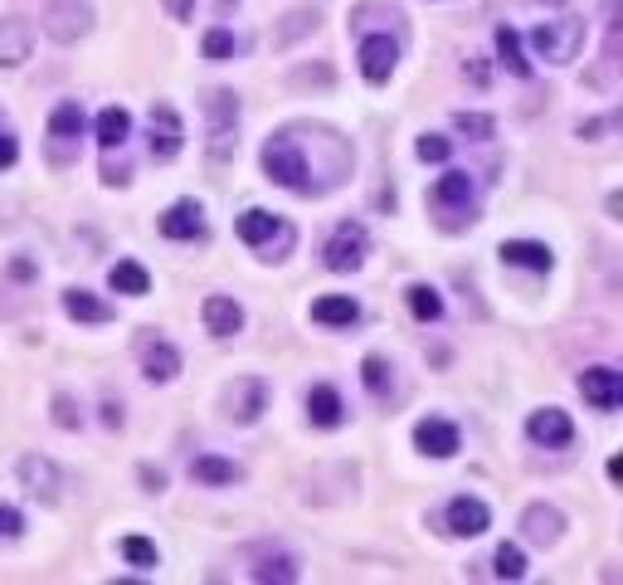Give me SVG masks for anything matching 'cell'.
<instances>
[{
  "instance_id": "obj_1",
  "label": "cell",
  "mask_w": 623,
  "mask_h": 585,
  "mask_svg": "<svg viewBox=\"0 0 623 585\" xmlns=\"http://www.w3.org/2000/svg\"><path fill=\"white\" fill-rule=\"evenodd\" d=\"M341 142L332 127H283L278 137L263 142V171L268 181H278L283 191L298 195H326L351 176V162H316V152H326Z\"/></svg>"
},
{
  "instance_id": "obj_2",
  "label": "cell",
  "mask_w": 623,
  "mask_h": 585,
  "mask_svg": "<svg viewBox=\"0 0 623 585\" xmlns=\"http://www.w3.org/2000/svg\"><path fill=\"white\" fill-rule=\"evenodd\" d=\"M429 205H434L438 229L458 235V229H468L478 219V186H473L468 171H444L429 191Z\"/></svg>"
},
{
  "instance_id": "obj_3",
  "label": "cell",
  "mask_w": 623,
  "mask_h": 585,
  "mask_svg": "<svg viewBox=\"0 0 623 585\" xmlns=\"http://www.w3.org/2000/svg\"><path fill=\"white\" fill-rule=\"evenodd\" d=\"M235 229L249 249H259V259H288V249L298 244V229L268 211H243Z\"/></svg>"
},
{
  "instance_id": "obj_4",
  "label": "cell",
  "mask_w": 623,
  "mask_h": 585,
  "mask_svg": "<svg viewBox=\"0 0 623 585\" xmlns=\"http://www.w3.org/2000/svg\"><path fill=\"white\" fill-rule=\"evenodd\" d=\"M205 113H210V156L215 162H235L239 152V93L215 89L205 98Z\"/></svg>"
},
{
  "instance_id": "obj_5",
  "label": "cell",
  "mask_w": 623,
  "mask_h": 585,
  "mask_svg": "<svg viewBox=\"0 0 623 585\" xmlns=\"http://www.w3.org/2000/svg\"><path fill=\"white\" fill-rule=\"evenodd\" d=\"M580 44H584V20H546L531 34L536 59H546V64H570L580 54Z\"/></svg>"
},
{
  "instance_id": "obj_6",
  "label": "cell",
  "mask_w": 623,
  "mask_h": 585,
  "mask_svg": "<svg viewBox=\"0 0 623 585\" xmlns=\"http://www.w3.org/2000/svg\"><path fill=\"white\" fill-rule=\"evenodd\" d=\"M365 249H371L365 225H356V219H341V225L332 229V239H326V268H332V274H351V268L365 264Z\"/></svg>"
},
{
  "instance_id": "obj_7",
  "label": "cell",
  "mask_w": 623,
  "mask_h": 585,
  "mask_svg": "<svg viewBox=\"0 0 623 585\" xmlns=\"http://www.w3.org/2000/svg\"><path fill=\"white\" fill-rule=\"evenodd\" d=\"M146 146H152L156 162H170V156L186 146V127H180V113L170 103L152 107V117H146Z\"/></svg>"
},
{
  "instance_id": "obj_8",
  "label": "cell",
  "mask_w": 623,
  "mask_h": 585,
  "mask_svg": "<svg viewBox=\"0 0 623 585\" xmlns=\"http://www.w3.org/2000/svg\"><path fill=\"white\" fill-rule=\"evenodd\" d=\"M356 59H361L365 83H390V73L399 64V40L395 34H361Z\"/></svg>"
},
{
  "instance_id": "obj_9",
  "label": "cell",
  "mask_w": 623,
  "mask_h": 585,
  "mask_svg": "<svg viewBox=\"0 0 623 585\" xmlns=\"http://www.w3.org/2000/svg\"><path fill=\"white\" fill-rule=\"evenodd\" d=\"M263 410H268V381L263 376H243V381H235L225 390V414L235 424H253Z\"/></svg>"
},
{
  "instance_id": "obj_10",
  "label": "cell",
  "mask_w": 623,
  "mask_h": 585,
  "mask_svg": "<svg viewBox=\"0 0 623 585\" xmlns=\"http://www.w3.org/2000/svg\"><path fill=\"white\" fill-rule=\"evenodd\" d=\"M93 30V10L89 6H73V0H54V6L44 10V34L59 44H73L83 40V34Z\"/></svg>"
},
{
  "instance_id": "obj_11",
  "label": "cell",
  "mask_w": 623,
  "mask_h": 585,
  "mask_svg": "<svg viewBox=\"0 0 623 585\" xmlns=\"http://www.w3.org/2000/svg\"><path fill=\"white\" fill-rule=\"evenodd\" d=\"M137 357H142V376H146V381H156V386H166V381H176V376H180V351L170 347L166 337L146 332L137 341Z\"/></svg>"
},
{
  "instance_id": "obj_12",
  "label": "cell",
  "mask_w": 623,
  "mask_h": 585,
  "mask_svg": "<svg viewBox=\"0 0 623 585\" xmlns=\"http://www.w3.org/2000/svg\"><path fill=\"white\" fill-rule=\"evenodd\" d=\"M79 137H83V107H79V103H59L54 117H49V142H54V162H59V166L73 162V152H79Z\"/></svg>"
},
{
  "instance_id": "obj_13",
  "label": "cell",
  "mask_w": 623,
  "mask_h": 585,
  "mask_svg": "<svg viewBox=\"0 0 623 585\" xmlns=\"http://www.w3.org/2000/svg\"><path fill=\"white\" fill-rule=\"evenodd\" d=\"M580 396L590 400L594 410L614 414V410H619V400H623V376L614 371V366H590V371L580 376Z\"/></svg>"
},
{
  "instance_id": "obj_14",
  "label": "cell",
  "mask_w": 623,
  "mask_h": 585,
  "mask_svg": "<svg viewBox=\"0 0 623 585\" xmlns=\"http://www.w3.org/2000/svg\"><path fill=\"white\" fill-rule=\"evenodd\" d=\"M527 434H531L541 449H570V439H575V424H570L565 410L546 406V410H536L531 420H527Z\"/></svg>"
},
{
  "instance_id": "obj_15",
  "label": "cell",
  "mask_w": 623,
  "mask_h": 585,
  "mask_svg": "<svg viewBox=\"0 0 623 585\" xmlns=\"http://www.w3.org/2000/svg\"><path fill=\"white\" fill-rule=\"evenodd\" d=\"M444 522L454 536H482L487 527H492V512H487L482 497H454L444 512Z\"/></svg>"
},
{
  "instance_id": "obj_16",
  "label": "cell",
  "mask_w": 623,
  "mask_h": 585,
  "mask_svg": "<svg viewBox=\"0 0 623 585\" xmlns=\"http://www.w3.org/2000/svg\"><path fill=\"white\" fill-rule=\"evenodd\" d=\"M414 444L429 459H454L463 439H458V424H448V420H419L414 424Z\"/></svg>"
},
{
  "instance_id": "obj_17",
  "label": "cell",
  "mask_w": 623,
  "mask_h": 585,
  "mask_svg": "<svg viewBox=\"0 0 623 585\" xmlns=\"http://www.w3.org/2000/svg\"><path fill=\"white\" fill-rule=\"evenodd\" d=\"M30 49H34L30 20H24V16H6V20H0V69L24 64V59H30Z\"/></svg>"
},
{
  "instance_id": "obj_18",
  "label": "cell",
  "mask_w": 623,
  "mask_h": 585,
  "mask_svg": "<svg viewBox=\"0 0 623 585\" xmlns=\"http://www.w3.org/2000/svg\"><path fill=\"white\" fill-rule=\"evenodd\" d=\"M20 483L30 488L34 497L54 503V497H59V469H54V459H44V454H24V459H20Z\"/></svg>"
},
{
  "instance_id": "obj_19",
  "label": "cell",
  "mask_w": 623,
  "mask_h": 585,
  "mask_svg": "<svg viewBox=\"0 0 623 585\" xmlns=\"http://www.w3.org/2000/svg\"><path fill=\"white\" fill-rule=\"evenodd\" d=\"M162 235L166 239H205V211L195 201H176L162 215Z\"/></svg>"
},
{
  "instance_id": "obj_20",
  "label": "cell",
  "mask_w": 623,
  "mask_h": 585,
  "mask_svg": "<svg viewBox=\"0 0 623 585\" xmlns=\"http://www.w3.org/2000/svg\"><path fill=\"white\" fill-rule=\"evenodd\" d=\"M521 527H527V536L536 546H555L560 532H565V512L560 507H546V503H531L527 517H521Z\"/></svg>"
},
{
  "instance_id": "obj_21",
  "label": "cell",
  "mask_w": 623,
  "mask_h": 585,
  "mask_svg": "<svg viewBox=\"0 0 623 585\" xmlns=\"http://www.w3.org/2000/svg\"><path fill=\"white\" fill-rule=\"evenodd\" d=\"M502 264H511V268H531V274H551L555 254L546 249V244H536V239H507V244H502Z\"/></svg>"
},
{
  "instance_id": "obj_22",
  "label": "cell",
  "mask_w": 623,
  "mask_h": 585,
  "mask_svg": "<svg viewBox=\"0 0 623 585\" xmlns=\"http://www.w3.org/2000/svg\"><path fill=\"white\" fill-rule=\"evenodd\" d=\"M308 420L316 430H336L341 420H346V406H341V396L332 386H312L308 390Z\"/></svg>"
},
{
  "instance_id": "obj_23",
  "label": "cell",
  "mask_w": 623,
  "mask_h": 585,
  "mask_svg": "<svg viewBox=\"0 0 623 585\" xmlns=\"http://www.w3.org/2000/svg\"><path fill=\"white\" fill-rule=\"evenodd\" d=\"M205 327H210V337H235L243 327V308L235 298H205Z\"/></svg>"
},
{
  "instance_id": "obj_24",
  "label": "cell",
  "mask_w": 623,
  "mask_h": 585,
  "mask_svg": "<svg viewBox=\"0 0 623 585\" xmlns=\"http://www.w3.org/2000/svg\"><path fill=\"white\" fill-rule=\"evenodd\" d=\"M127 137H132L127 107H103V113H97V146H103V152H122Z\"/></svg>"
},
{
  "instance_id": "obj_25",
  "label": "cell",
  "mask_w": 623,
  "mask_h": 585,
  "mask_svg": "<svg viewBox=\"0 0 623 585\" xmlns=\"http://www.w3.org/2000/svg\"><path fill=\"white\" fill-rule=\"evenodd\" d=\"M190 479L195 483H210V488H225V483H239L243 469H239V463H229V459H219V454H200L190 463Z\"/></svg>"
},
{
  "instance_id": "obj_26",
  "label": "cell",
  "mask_w": 623,
  "mask_h": 585,
  "mask_svg": "<svg viewBox=\"0 0 623 585\" xmlns=\"http://www.w3.org/2000/svg\"><path fill=\"white\" fill-rule=\"evenodd\" d=\"M64 312L73 317V322H113V308H107V302H97L89 288H69L64 292Z\"/></svg>"
},
{
  "instance_id": "obj_27",
  "label": "cell",
  "mask_w": 623,
  "mask_h": 585,
  "mask_svg": "<svg viewBox=\"0 0 623 585\" xmlns=\"http://www.w3.org/2000/svg\"><path fill=\"white\" fill-rule=\"evenodd\" d=\"M497 59H502L507 73H517V79H531V59L521 54V34L511 30V24H502V30H497Z\"/></svg>"
},
{
  "instance_id": "obj_28",
  "label": "cell",
  "mask_w": 623,
  "mask_h": 585,
  "mask_svg": "<svg viewBox=\"0 0 623 585\" xmlns=\"http://www.w3.org/2000/svg\"><path fill=\"white\" fill-rule=\"evenodd\" d=\"M107 284H113V292H127V298H142V292H152V278H146V268H142V264H132V259L113 264Z\"/></svg>"
},
{
  "instance_id": "obj_29",
  "label": "cell",
  "mask_w": 623,
  "mask_h": 585,
  "mask_svg": "<svg viewBox=\"0 0 623 585\" xmlns=\"http://www.w3.org/2000/svg\"><path fill=\"white\" fill-rule=\"evenodd\" d=\"M361 381H365V390H371L375 400H390V390H395V366H390L385 357H365L361 361Z\"/></svg>"
},
{
  "instance_id": "obj_30",
  "label": "cell",
  "mask_w": 623,
  "mask_h": 585,
  "mask_svg": "<svg viewBox=\"0 0 623 585\" xmlns=\"http://www.w3.org/2000/svg\"><path fill=\"white\" fill-rule=\"evenodd\" d=\"M312 317H316L322 327H351V322L361 317V308H356L351 298H316V302H312Z\"/></svg>"
},
{
  "instance_id": "obj_31",
  "label": "cell",
  "mask_w": 623,
  "mask_h": 585,
  "mask_svg": "<svg viewBox=\"0 0 623 585\" xmlns=\"http://www.w3.org/2000/svg\"><path fill=\"white\" fill-rule=\"evenodd\" d=\"M409 312L419 317V322H438V317H444V298H438L429 284H414L409 288Z\"/></svg>"
},
{
  "instance_id": "obj_32",
  "label": "cell",
  "mask_w": 623,
  "mask_h": 585,
  "mask_svg": "<svg viewBox=\"0 0 623 585\" xmlns=\"http://www.w3.org/2000/svg\"><path fill=\"white\" fill-rule=\"evenodd\" d=\"M492 571H497L502 581H521V576H527V556H521V546H497Z\"/></svg>"
},
{
  "instance_id": "obj_33",
  "label": "cell",
  "mask_w": 623,
  "mask_h": 585,
  "mask_svg": "<svg viewBox=\"0 0 623 585\" xmlns=\"http://www.w3.org/2000/svg\"><path fill=\"white\" fill-rule=\"evenodd\" d=\"M454 127L463 132V137H473V142H492L497 122H492V117H482V113H458V117H454Z\"/></svg>"
},
{
  "instance_id": "obj_34",
  "label": "cell",
  "mask_w": 623,
  "mask_h": 585,
  "mask_svg": "<svg viewBox=\"0 0 623 585\" xmlns=\"http://www.w3.org/2000/svg\"><path fill=\"white\" fill-rule=\"evenodd\" d=\"M253 581H278V585H292L298 581V566H292V556H268L259 571H253Z\"/></svg>"
},
{
  "instance_id": "obj_35",
  "label": "cell",
  "mask_w": 623,
  "mask_h": 585,
  "mask_svg": "<svg viewBox=\"0 0 623 585\" xmlns=\"http://www.w3.org/2000/svg\"><path fill=\"white\" fill-rule=\"evenodd\" d=\"M122 556H127L132 566H156V561H162V556H156V546L146 542V536H122Z\"/></svg>"
},
{
  "instance_id": "obj_36",
  "label": "cell",
  "mask_w": 623,
  "mask_h": 585,
  "mask_svg": "<svg viewBox=\"0 0 623 585\" xmlns=\"http://www.w3.org/2000/svg\"><path fill=\"white\" fill-rule=\"evenodd\" d=\"M414 152H419V162H448V156H454V142L448 137H419V146H414Z\"/></svg>"
},
{
  "instance_id": "obj_37",
  "label": "cell",
  "mask_w": 623,
  "mask_h": 585,
  "mask_svg": "<svg viewBox=\"0 0 623 585\" xmlns=\"http://www.w3.org/2000/svg\"><path fill=\"white\" fill-rule=\"evenodd\" d=\"M235 49H239V40L229 30H210V34H205V59H229Z\"/></svg>"
},
{
  "instance_id": "obj_38",
  "label": "cell",
  "mask_w": 623,
  "mask_h": 585,
  "mask_svg": "<svg viewBox=\"0 0 623 585\" xmlns=\"http://www.w3.org/2000/svg\"><path fill=\"white\" fill-rule=\"evenodd\" d=\"M54 424H64V430H79L83 424V410L73 406V396H54Z\"/></svg>"
},
{
  "instance_id": "obj_39",
  "label": "cell",
  "mask_w": 623,
  "mask_h": 585,
  "mask_svg": "<svg viewBox=\"0 0 623 585\" xmlns=\"http://www.w3.org/2000/svg\"><path fill=\"white\" fill-rule=\"evenodd\" d=\"M15 162H20V142H15V132L0 127V171H10Z\"/></svg>"
},
{
  "instance_id": "obj_40",
  "label": "cell",
  "mask_w": 623,
  "mask_h": 585,
  "mask_svg": "<svg viewBox=\"0 0 623 585\" xmlns=\"http://www.w3.org/2000/svg\"><path fill=\"white\" fill-rule=\"evenodd\" d=\"M20 532H24V517H20L15 507H6V503H0V536H6V542H15Z\"/></svg>"
},
{
  "instance_id": "obj_41",
  "label": "cell",
  "mask_w": 623,
  "mask_h": 585,
  "mask_svg": "<svg viewBox=\"0 0 623 585\" xmlns=\"http://www.w3.org/2000/svg\"><path fill=\"white\" fill-rule=\"evenodd\" d=\"M103 424L107 430H122V400H103Z\"/></svg>"
},
{
  "instance_id": "obj_42",
  "label": "cell",
  "mask_w": 623,
  "mask_h": 585,
  "mask_svg": "<svg viewBox=\"0 0 623 585\" xmlns=\"http://www.w3.org/2000/svg\"><path fill=\"white\" fill-rule=\"evenodd\" d=\"M162 6L170 10V20H190L195 16V0H162Z\"/></svg>"
},
{
  "instance_id": "obj_43",
  "label": "cell",
  "mask_w": 623,
  "mask_h": 585,
  "mask_svg": "<svg viewBox=\"0 0 623 585\" xmlns=\"http://www.w3.org/2000/svg\"><path fill=\"white\" fill-rule=\"evenodd\" d=\"M142 483L152 488V493H162V488H166V473H162V469H142Z\"/></svg>"
},
{
  "instance_id": "obj_44",
  "label": "cell",
  "mask_w": 623,
  "mask_h": 585,
  "mask_svg": "<svg viewBox=\"0 0 623 585\" xmlns=\"http://www.w3.org/2000/svg\"><path fill=\"white\" fill-rule=\"evenodd\" d=\"M229 6H239V0H219V10H229Z\"/></svg>"
},
{
  "instance_id": "obj_45",
  "label": "cell",
  "mask_w": 623,
  "mask_h": 585,
  "mask_svg": "<svg viewBox=\"0 0 623 585\" xmlns=\"http://www.w3.org/2000/svg\"><path fill=\"white\" fill-rule=\"evenodd\" d=\"M541 6H565V0H541Z\"/></svg>"
}]
</instances>
